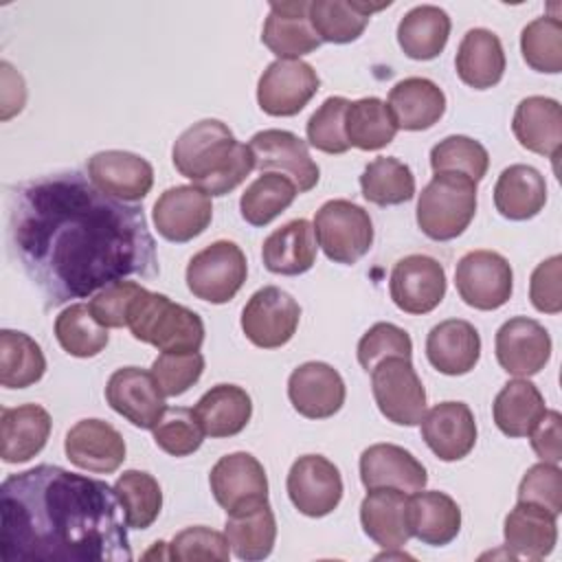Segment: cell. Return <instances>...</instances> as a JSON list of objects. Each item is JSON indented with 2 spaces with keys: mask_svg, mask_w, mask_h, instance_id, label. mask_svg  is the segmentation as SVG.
I'll return each instance as SVG.
<instances>
[{
  "mask_svg": "<svg viewBox=\"0 0 562 562\" xmlns=\"http://www.w3.org/2000/svg\"><path fill=\"white\" fill-rule=\"evenodd\" d=\"M7 235L13 257L53 307L160 272L143 209L101 193L79 171L20 184L9 195Z\"/></svg>",
  "mask_w": 562,
  "mask_h": 562,
  "instance_id": "1",
  "label": "cell"
},
{
  "mask_svg": "<svg viewBox=\"0 0 562 562\" xmlns=\"http://www.w3.org/2000/svg\"><path fill=\"white\" fill-rule=\"evenodd\" d=\"M4 562H130L114 487L59 465L9 474L0 487Z\"/></svg>",
  "mask_w": 562,
  "mask_h": 562,
  "instance_id": "2",
  "label": "cell"
},
{
  "mask_svg": "<svg viewBox=\"0 0 562 562\" xmlns=\"http://www.w3.org/2000/svg\"><path fill=\"white\" fill-rule=\"evenodd\" d=\"M171 162L180 176L209 195H226L255 169V156L226 123L202 119L187 127L171 147Z\"/></svg>",
  "mask_w": 562,
  "mask_h": 562,
  "instance_id": "3",
  "label": "cell"
},
{
  "mask_svg": "<svg viewBox=\"0 0 562 562\" xmlns=\"http://www.w3.org/2000/svg\"><path fill=\"white\" fill-rule=\"evenodd\" d=\"M127 329L136 340L147 342L162 353L200 351L204 342V323L198 312L173 303L167 294L149 292L147 288L132 303Z\"/></svg>",
  "mask_w": 562,
  "mask_h": 562,
  "instance_id": "4",
  "label": "cell"
},
{
  "mask_svg": "<svg viewBox=\"0 0 562 562\" xmlns=\"http://www.w3.org/2000/svg\"><path fill=\"white\" fill-rule=\"evenodd\" d=\"M476 213V182L463 173H435L417 200V226L435 241L465 233Z\"/></svg>",
  "mask_w": 562,
  "mask_h": 562,
  "instance_id": "5",
  "label": "cell"
},
{
  "mask_svg": "<svg viewBox=\"0 0 562 562\" xmlns=\"http://www.w3.org/2000/svg\"><path fill=\"white\" fill-rule=\"evenodd\" d=\"M312 226L318 246L334 263L351 266L371 250L373 222L362 206L349 200H327L316 211Z\"/></svg>",
  "mask_w": 562,
  "mask_h": 562,
  "instance_id": "6",
  "label": "cell"
},
{
  "mask_svg": "<svg viewBox=\"0 0 562 562\" xmlns=\"http://www.w3.org/2000/svg\"><path fill=\"white\" fill-rule=\"evenodd\" d=\"M248 277L246 255L235 241L217 239L195 252L187 263V288L195 299L213 305L228 303Z\"/></svg>",
  "mask_w": 562,
  "mask_h": 562,
  "instance_id": "7",
  "label": "cell"
},
{
  "mask_svg": "<svg viewBox=\"0 0 562 562\" xmlns=\"http://www.w3.org/2000/svg\"><path fill=\"white\" fill-rule=\"evenodd\" d=\"M378 411L397 426H417L426 413V391L411 358H384L371 371Z\"/></svg>",
  "mask_w": 562,
  "mask_h": 562,
  "instance_id": "8",
  "label": "cell"
},
{
  "mask_svg": "<svg viewBox=\"0 0 562 562\" xmlns=\"http://www.w3.org/2000/svg\"><path fill=\"white\" fill-rule=\"evenodd\" d=\"M454 285L465 305L490 312L512 299L514 272L503 255L494 250H470L457 263Z\"/></svg>",
  "mask_w": 562,
  "mask_h": 562,
  "instance_id": "9",
  "label": "cell"
},
{
  "mask_svg": "<svg viewBox=\"0 0 562 562\" xmlns=\"http://www.w3.org/2000/svg\"><path fill=\"white\" fill-rule=\"evenodd\" d=\"M301 321V305L277 285L257 290L241 310V331L259 349H279L292 340Z\"/></svg>",
  "mask_w": 562,
  "mask_h": 562,
  "instance_id": "10",
  "label": "cell"
},
{
  "mask_svg": "<svg viewBox=\"0 0 562 562\" xmlns=\"http://www.w3.org/2000/svg\"><path fill=\"white\" fill-rule=\"evenodd\" d=\"M321 79L312 64L277 59L257 81V103L270 116H294L318 92Z\"/></svg>",
  "mask_w": 562,
  "mask_h": 562,
  "instance_id": "11",
  "label": "cell"
},
{
  "mask_svg": "<svg viewBox=\"0 0 562 562\" xmlns=\"http://www.w3.org/2000/svg\"><path fill=\"white\" fill-rule=\"evenodd\" d=\"M211 492L226 514H239L268 503V476L250 452L222 457L209 474Z\"/></svg>",
  "mask_w": 562,
  "mask_h": 562,
  "instance_id": "12",
  "label": "cell"
},
{
  "mask_svg": "<svg viewBox=\"0 0 562 562\" xmlns=\"http://www.w3.org/2000/svg\"><path fill=\"white\" fill-rule=\"evenodd\" d=\"M285 487L292 505L310 518L331 514L342 501L340 470L323 454L299 457L288 472Z\"/></svg>",
  "mask_w": 562,
  "mask_h": 562,
  "instance_id": "13",
  "label": "cell"
},
{
  "mask_svg": "<svg viewBox=\"0 0 562 562\" xmlns=\"http://www.w3.org/2000/svg\"><path fill=\"white\" fill-rule=\"evenodd\" d=\"M255 156V169L285 173L299 189L307 193L318 184L321 169L310 156L307 143L288 130H261L248 143Z\"/></svg>",
  "mask_w": 562,
  "mask_h": 562,
  "instance_id": "14",
  "label": "cell"
},
{
  "mask_svg": "<svg viewBox=\"0 0 562 562\" xmlns=\"http://www.w3.org/2000/svg\"><path fill=\"white\" fill-rule=\"evenodd\" d=\"M389 294L402 312L428 314L446 296V270L435 257L406 255L391 270Z\"/></svg>",
  "mask_w": 562,
  "mask_h": 562,
  "instance_id": "15",
  "label": "cell"
},
{
  "mask_svg": "<svg viewBox=\"0 0 562 562\" xmlns=\"http://www.w3.org/2000/svg\"><path fill=\"white\" fill-rule=\"evenodd\" d=\"M105 400L132 426L151 430L167 411L165 393L151 371L138 367L116 369L105 384Z\"/></svg>",
  "mask_w": 562,
  "mask_h": 562,
  "instance_id": "16",
  "label": "cell"
},
{
  "mask_svg": "<svg viewBox=\"0 0 562 562\" xmlns=\"http://www.w3.org/2000/svg\"><path fill=\"white\" fill-rule=\"evenodd\" d=\"M88 178L101 193L119 202L136 204L145 200L154 187V167L138 154L105 149L88 158Z\"/></svg>",
  "mask_w": 562,
  "mask_h": 562,
  "instance_id": "17",
  "label": "cell"
},
{
  "mask_svg": "<svg viewBox=\"0 0 562 562\" xmlns=\"http://www.w3.org/2000/svg\"><path fill=\"white\" fill-rule=\"evenodd\" d=\"M154 226L167 241L187 244L202 235L213 220L211 195L195 184L169 187L154 202Z\"/></svg>",
  "mask_w": 562,
  "mask_h": 562,
  "instance_id": "18",
  "label": "cell"
},
{
  "mask_svg": "<svg viewBox=\"0 0 562 562\" xmlns=\"http://www.w3.org/2000/svg\"><path fill=\"white\" fill-rule=\"evenodd\" d=\"M496 360L503 371L516 378L540 373L551 358V336L533 318L514 316L496 331Z\"/></svg>",
  "mask_w": 562,
  "mask_h": 562,
  "instance_id": "19",
  "label": "cell"
},
{
  "mask_svg": "<svg viewBox=\"0 0 562 562\" xmlns=\"http://www.w3.org/2000/svg\"><path fill=\"white\" fill-rule=\"evenodd\" d=\"M345 382L327 362H303L288 378V397L294 411L307 419L334 417L345 404Z\"/></svg>",
  "mask_w": 562,
  "mask_h": 562,
  "instance_id": "20",
  "label": "cell"
},
{
  "mask_svg": "<svg viewBox=\"0 0 562 562\" xmlns=\"http://www.w3.org/2000/svg\"><path fill=\"white\" fill-rule=\"evenodd\" d=\"M64 452L79 470L112 474L125 461V439L103 419H79L66 432Z\"/></svg>",
  "mask_w": 562,
  "mask_h": 562,
  "instance_id": "21",
  "label": "cell"
},
{
  "mask_svg": "<svg viewBox=\"0 0 562 562\" xmlns=\"http://www.w3.org/2000/svg\"><path fill=\"white\" fill-rule=\"evenodd\" d=\"M419 424L422 439L441 461H461L476 443V422L465 402H439Z\"/></svg>",
  "mask_w": 562,
  "mask_h": 562,
  "instance_id": "22",
  "label": "cell"
},
{
  "mask_svg": "<svg viewBox=\"0 0 562 562\" xmlns=\"http://www.w3.org/2000/svg\"><path fill=\"white\" fill-rule=\"evenodd\" d=\"M263 46L279 59H301L316 50L323 42L310 22L307 0L270 2V13L261 29Z\"/></svg>",
  "mask_w": 562,
  "mask_h": 562,
  "instance_id": "23",
  "label": "cell"
},
{
  "mask_svg": "<svg viewBox=\"0 0 562 562\" xmlns=\"http://www.w3.org/2000/svg\"><path fill=\"white\" fill-rule=\"evenodd\" d=\"M360 481L371 487H397L406 494L419 492L428 483L422 461L402 446L373 443L360 454Z\"/></svg>",
  "mask_w": 562,
  "mask_h": 562,
  "instance_id": "24",
  "label": "cell"
},
{
  "mask_svg": "<svg viewBox=\"0 0 562 562\" xmlns=\"http://www.w3.org/2000/svg\"><path fill=\"white\" fill-rule=\"evenodd\" d=\"M362 531L382 549H400L411 540L408 496L397 487H371L360 503Z\"/></svg>",
  "mask_w": 562,
  "mask_h": 562,
  "instance_id": "25",
  "label": "cell"
},
{
  "mask_svg": "<svg viewBox=\"0 0 562 562\" xmlns=\"http://www.w3.org/2000/svg\"><path fill=\"white\" fill-rule=\"evenodd\" d=\"M426 358L443 375H465L481 358V336L463 318H446L426 336Z\"/></svg>",
  "mask_w": 562,
  "mask_h": 562,
  "instance_id": "26",
  "label": "cell"
},
{
  "mask_svg": "<svg viewBox=\"0 0 562 562\" xmlns=\"http://www.w3.org/2000/svg\"><path fill=\"white\" fill-rule=\"evenodd\" d=\"M53 419L40 404H22L0 411V457L4 463H26L48 441Z\"/></svg>",
  "mask_w": 562,
  "mask_h": 562,
  "instance_id": "27",
  "label": "cell"
},
{
  "mask_svg": "<svg viewBox=\"0 0 562 562\" xmlns=\"http://www.w3.org/2000/svg\"><path fill=\"white\" fill-rule=\"evenodd\" d=\"M512 132L527 151L558 158L562 147V108L551 97H527L516 105Z\"/></svg>",
  "mask_w": 562,
  "mask_h": 562,
  "instance_id": "28",
  "label": "cell"
},
{
  "mask_svg": "<svg viewBox=\"0 0 562 562\" xmlns=\"http://www.w3.org/2000/svg\"><path fill=\"white\" fill-rule=\"evenodd\" d=\"M389 110L397 130L422 132L439 123L446 112L443 90L426 77H406L389 92Z\"/></svg>",
  "mask_w": 562,
  "mask_h": 562,
  "instance_id": "29",
  "label": "cell"
},
{
  "mask_svg": "<svg viewBox=\"0 0 562 562\" xmlns=\"http://www.w3.org/2000/svg\"><path fill=\"white\" fill-rule=\"evenodd\" d=\"M316 235L307 220H292L272 231L261 246V259L272 274L296 277L307 272L316 261Z\"/></svg>",
  "mask_w": 562,
  "mask_h": 562,
  "instance_id": "30",
  "label": "cell"
},
{
  "mask_svg": "<svg viewBox=\"0 0 562 562\" xmlns=\"http://www.w3.org/2000/svg\"><path fill=\"white\" fill-rule=\"evenodd\" d=\"M555 518L558 516L540 505L518 501L516 507L505 516V547L514 551V555L542 560L555 549L558 542Z\"/></svg>",
  "mask_w": 562,
  "mask_h": 562,
  "instance_id": "31",
  "label": "cell"
},
{
  "mask_svg": "<svg viewBox=\"0 0 562 562\" xmlns=\"http://www.w3.org/2000/svg\"><path fill=\"white\" fill-rule=\"evenodd\" d=\"M408 529L424 544L446 547L461 531V509L446 492H413L408 498Z\"/></svg>",
  "mask_w": 562,
  "mask_h": 562,
  "instance_id": "32",
  "label": "cell"
},
{
  "mask_svg": "<svg viewBox=\"0 0 562 562\" xmlns=\"http://www.w3.org/2000/svg\"><path fill=\"white\" fill-rule=\"evenodd\" d=\"M505 64L503 44L490 29H470L459 42L454 68L459 79L474 90L496 86L505 75Z\"/></svg>",
  "mask_w": 562,
  "mask_h": 562,
  "instance_id": "33",
  "label": "cell"
},
{
  "mask_svg": "<svg viewBox=\"0 0 562 562\" xmlns=\"http://www.w3.org/2000/svg\"><path fill=\"white\" fill-rule=\"evenodd\" d=\"M547 204L544 176L531 165H509L494 184V206L512 222L536 217Z\"/></svg>",
  "mask_w": 562,
  "mask_h": 562,
  "instance_id": "34",
  "label": "cell"
},
{
  "mask_svg": "<svg viewBox=\"0 0 562 562\" xmlns=\"http://www.w3.org/2000/svg\"><path fill=\"white\" fill-rule=\"evenodd\" d=\"M193 413L206 437H235L252 417V400L237 384H215L198 400Z\"/></svg>",
  "mask_w": 562,
  "mask_h": 562,
  "instance_id": "35",
  "label": "cell"
},
{
  "mask_svg": "<svg viewBox=\"0 0 562 562\" xmlns=\"http://www.w3.org/2000/svg\"><path fill=\"white\" fill-rule=\"evenodd\" d=\"M450 15L435 4L413 7L397 24V44L406 57L428 61L441 55L450 37Z\"/></svg>",
  "mask_w": 562,
  "mask_h": 562,
  "instance_id": "36",
  "label": "cell"
},
{
  "mask_svg": "<svg viewBox=\"0 0 562 562\" xmlns=\"http://www.w3.org/2000/svg\"><path fill=\"white\" fill-rule=\"evenodd\" d=\"M544 397L527 378L509 380L494 397L492 415L496 428L507 437H527L542 419Z\"/></svg>",
  "mask_w": 562,
  "mask_h": 562,
  "instance_id": "37",
  "label": "cell"
},
{
  "mask_svg": "<svg viewBox=\"0 0 562 562\" xmlns=\"http://www.w3.org/2000/svg\"><path fill=\"white\" fill-rule=\"evenodd\" d=\"M224 536L231 544V551L239 560L255 562L268 558L277 540V520L272 507L263 503L239 514H228Z\"/></svg>",
  "mask_w": 562,
  "mask_h": 562,
  "instance_id": "38",
  "label": "cell"
},
{
  "mask_svg": "<svg viewBox=\"0 0 562 562\" xmlns=\"http://www.w3.org/2000/svg\"><path fill=\"white\" fill-rule=\"evenodd\" d=\"M345 134L351 147L362 151H375L386 147L395 134L397 125L389 105L378 97H364L349 101L345 112Z\"/></svg>",
  "mask_w": 562,
  "mask_h": 562,
  "instance_id": "39",
  "label": "cell"
},
{
  "mask_svg": "<svg viewBox=\"0 0 562 562\" xmlns=\"http://www.w3.org/2000/svg\"><path fill=\"white\" fill-rule=\"evenodd\" d=\"M46 358L42 347L24 331H0V384L4 389H26L42 380Z\"/></svg>",
  "mask_w": 562,
  "mask_h": 562,
  "instance_id": "40",
  "label": "cell"
},
{
  "mask_svg": "<svg viewBox=\"0 0 562 562\" xmlns=\"http://www.w3.org/2000/svg\"><path fill=\"white\" fill-rule=\"evenodd\" d=\"M360 191L367 202L378 206L404 204L415 195V176L406 162L378 156L362 169Z\"/></svg>",
  "mask_w": 562,
  "mask_h": 562,
  "instance_id": "41",
  "label": "cell"
},
{
  "mask_svg": "<svg viewBox=\"0 0 562 562\" xmlns=\"http://www.w3.org/2000/svg\"><path fill=\"white\" fill-rule=\"evenodd\" d=\"M299 195L296 184L277 171H266L252 180L239 198V213L250 226H266L281 215Z\"/></svg>",
  "mask_w": 562,
  "mask_h": 562,
  "instance_id": "42",
  "label": "cell"
},
{
  "mask_svg": "<svg viewBox=\"0 0 562 562\" xmlns=\"http://www.w3.org/2000/svg\"><path fill=\"white\" fill-rule=\"evenodd\" d=\"M55 338L59 347L75 358H92L110 342L108 327L94 321L86 303H72L59 312L55 318Z\"/></svg>",
  "mask_w": 562,
  "mask_h": 562,
  "instance_id": "43",
  "label": "cell"
},
{
  "mask_svg": "<svg viewBox=\"0 0 562 562\" xmlns=\"http://www.w3.org/2000/svg\"><path fill=\"white\" fill-rule=\"evenodd\" d=\"M123 507L127 527L147 529L162 509V490L158 481L143 470H125L112 485Z\"/></svg>",
  "mask_w": 562,
  "mask_h": 562,
  "instance_id": "44",
  "label": "cell"
},
{
  "mask_svg": "<svg viewBox=\"0 0 562 562\" xmlns=\"http://www.w3.org/2000/svg\"><path fill=\"white\" fill-rule=\"evenodd\" d=\"M310 22L321 42L349 44L364 33L369 18L356 9L353 0H312Z\"/></svg>",
  "mask_w": 562,
  "mask_h": 562,
  "instance_id": "45",
  "label": "cell"
},
{
  "mask_svg": "<svg viewBox=\"0 0 562 562\" xmlns=\"http://www.w3.org/2000/svg\"><path fill=\"white\" fill-rule=\"evenodd\" d=\"M520 53L536 72L558 75L562 70V22L551 15L531 20L520 33Z\"/></svg>",
  "mask_w": 562,
  "mask_h": 562,
  "instance_id": "46",
  "label": "cell"
},
{
  "mask_svg": "<svg viewBox=\"0 0 562 562\" xmlns=\"http://www.w3.org/2000/svg\"><path fill=\"white\" fill-rule=\"evenodd\" d=\"M430 167L435 173L452 171V173H463L474 182H479L487 173L490 156L479 140L470 136L452 134L439 140L430 149Z\"/></svg>",
  "mask_w": 562,
  "mask_h": 562,
  "instance_id": "47",
  "label": "cell"
},
{
  "mask_svg": "<svg viewBox=\"0 0 562 562\" xmlns=\"http://www.w3.org/2000/svg\"><path fill=\"white\" fill-rule=\"evenodd\" d=\"M151 432H154V443L171 457H189L204 441V430L195 413L182 406L167 408L160 422L151 428Z\"/></svg>",
  "mask_w": 562,
  "mask_h": 562,
  "instance_id": "48",
  "label": "cell"
},
{
  "mask_svg": "<svg viewBox=\"0 0 562 562\" xmlns=\"http://www.w3.org/2000/svg\"><path fill=\"white\" fill-rule=\"evenodd\" d=\"M347 105L349 99L345 97H329L318 105L305 125L307 143L312 147L325 154H345L351 147L345 134Z\"/></svg>",
  "mask_w": 562,
  "mask_h": 562,
  "instance_id": "49",
  "label": "cell"
},
{
  "mask_svg": "<svg viewBox=\"0 0 562 562\" xmlns=\"http://www.w3.org/2000/svg\"><path fill=\"white\" fill-rule=\"evenodd\" d=\"M358 362L364 371H371L384 358H411L413 340L406 329L393 323L371 325L358 340Z\"/></svg>",
  "mask_w": 562,
  "mask_h": 562,
  "instance_id": "50",
  "label": "cell"
},
{
  "mask_svg": "<svg viewBox=\"0 0 562 562\" xmlns=\"http://www.w3.org/2000/svg\"><path fill=\"white\" fill-rule=\"evenodd\" d=\"M167 558L171 560H217L226 562L231 558V544L224 533L209 529L204 525L187 527L178 531L167 544Z\"/></svg>",
  "mask_w": 562,
  "mask_h": 562,
  "instance_id": "51",
  "label": "cell"
},
{
  "mask_svg": "<svg viewBox=\"0 0 562 562\" xmlns=\"http://www.w3.org/2000/svg\"><path fill=\"white\" fill-rule=\"evenodd\" d=\"M204 371V356L200 351L189 353H160L151 364V375L156 378L165 397H178L187 393Z\"/></svg>",
  "mask_w": 562,
  "mask_h": 562,
  "instance_id": "52",
  "label": "cell"
},
{
  "mask_svg": "<svg viewBox=\"0 0 562 562\" xmlns=\"http://www.w3.org/2000/svg\"><path fill=\"white\" fill-rule=\"evenodd\" d=\"M518 501L549 509L553 516L562 512V470L555 463L540 461L531 465L518 485Z\"/></svg>",
  "mask_w": 562,
  "mask_h": 562,
  "instance_id": "53",
  "label": "cell"
},
{
  "mask_svg": "<svg viewBox=\"0 0 562 562\" xmlns=\"http://www.w3.org/2000/svg\"><path fill=\"white\" fill-rule=\"evenodd\" d=\"M145 288L136 281H116L103 290H99L88 307L94 316V321L103 327H127V316L132 310V303L138 299V294Z\"/></svg>",
  "mask_w": 562,
  "mask_h": 562,
  "instance_id": "54",
  "label": "cell"
},
{
  "mask_svg": "<svg viewBox=\"0 0 562 562\" xmlns=\"http://www.w3.org/2000/svg\"><path fill=\"white\" fill-rule=\"evenodd\" d=\"M562 257L553 255L540 261L529 279V299L538 312L558 314L562 310Z\"/></svg>",
  "mask_w": 562,
  "mask_h": 562,
  "instance_id": "55",
  "label": "cell"
},
{
  "mask_svg": "<svg viewBox=\"0 0 562 562\" xmlns=\"http://www.w3.org/2000/svg\"><path fill=\"white\" fill-rule=\"evenodd\" d=\"M540 461L560 463L562 459V417L558 411H544L542 419L527 435Z\"/></svg>",
  "mask_w": 562,
  "mask_h": 562,
  "instance_id": "56",
  "label": "cell"
}]
</instances>
